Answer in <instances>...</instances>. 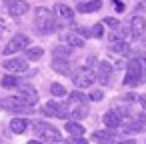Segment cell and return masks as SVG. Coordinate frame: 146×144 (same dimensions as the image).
Instances as JSON below:
<instances>
[{
	"label": "cell",
	"instance_id": "1",
	"mask_svg": "<svg viewBox=\"0 0 146 144\" xmlns=\"http://www.w3.org/2000/svg\"><path fill=\"white\" fill-rule=\"evenodd\" d=\"M146 82V56H134L126 64L124 86H138Z\"/></svg>",
	"mask_w": 146,
	"mask_h": 144
},
{
	"label": "cell",
	"instance_id": "2",
	"mask_svg": "<svg viewBox=\"0 0 146 144\" xmlns=\"http://www.w3.org/2000/svg\"><path fill=\"white\" fill-rule=\"evenodd\" d=\"M34 26L40 34H50L54 30H58V22H56V14L44 6H38L34 10Z\"/></svg>",
	"mask_w": 146,
	"mask_h": 144
},
{
	"label": "cell",
	"instance_id": "3",
	"mask_svg": "<svg viewBox=\"0 0 146 144\" xmlns=\"http://www.w3.org/2000/svg\"><path fill=\"white\" fill-rule=\"evenodd\" d=\"M32 128H34V134H36L42 142H46V144L62 142L60 130H56L52 124H48V122H44V120H36V122L32 124Z\"/></svg>",
	"mask_w": 146,
	"mask_h": 144
},
{
	"label": "cell",
	"instance_id": "4",
	"mask_svg": "<svg viewBox=\"0 0 146 144\" xmlns=\"http://www.w3.org/2000/svg\"><path fill=\"white\" fill-rule=\"evenodd\" d=\"M96 80H98L96 72H94V70H90L88 66L76 68V70L72 72V82H74V86H76V88H90Z\"/></svg>",
	"mask_w": 146,
	"mask_h": 144
},
{
	"label": "cell",
	"instance_id": "5",
	"mask_svg": "<svg viewBox=\"0 0 146 144\" xmlns=\"http://www.w3.org/2000/svg\"><path fill=\"white\" fill-rule=\"evenodd\" d=\"M0 108L8 110V112H30L32 106L28 102H24L20 96H6V98H0Z\"/></svg>",
	"mask_w": 146,
	"mask_h": 144
},
{
	"label": "cell",
	"instance_id": "6",
	"mask_svg": "<svg viewBox=\"0 0 146 144\" xmlns=\"http://www.w3.org/2000/svg\"><path fill=\"white\" fill-rule=\"evenodd\" d=\"M28 44H30V38H28L26 34H14L12 40H8V44H6V48H4V54L10 56V54L20 52V50H28V48H30Z\"/></svg>",
	"mask_w": 146,
	"mask_h": 144
},
{
	"label": "cell",
	"instance_id": "7",
	"mask_svg": "<svg viewBox=\"0 0 146 144\" xmlns=\"http://www.w3.org/2000/svg\"><path fill=\"white\" fill-rule=\"evenodd\" d=\"M42 112L46 116H54V118H68V104L50 100V102H46L42 106Z\"/></svg>",
	"mask_w": 146,
	"mask_h": 144
},
{
	"label": "cell",
	"instance_id": "8",
	"mask_svg": "<svg viewBox=\"0 0 146 144\" xmlns=\"http://www.w3.org/2000/svg\"><path fill=\"white\" fill-rule=\"evenodd\" d=\"M4 6L8 10L10 16H24L28 10H30V4L26 2V0H4Z\"/></svg>",
	"mask_w": 146,
	"mask_h": 144
},
{
	"label": "cell",
	"instance_id": "9",
	"mask_svg": "<svg viewBox=\"0 0 146 144\" xmlns=\"http://www.w3.org/2000/svg\"><path fill=\"white\" fill-rule=\"evenodd\" d=\"M112 72H114V66L108 62V60H102L98 62V70H96V76H98V82L102 86H108L112 82Z\"/></svg>",
	"mask_w": 146,
	"mask_h": 144
},
{
	"label": "cell",
	"instance_id": "10",
	"mask_svg": "<svg viewBox=\"0 0 146 144\" xmlns=\"http://www.w3.org/2000/svg\"><path fill=\"white\" fill-rule=\"evenodd\" d=\"M54 14H56V18H58L62 24H74V10H72L68 4L58 2V4L54 6Z\"/></svg>",
	"mask_w": 146,
	"mask_h": 144
},
{
	"label": "cell",
	"instance_id": "11",
	"mask_svg": "<svg viewBox=\"0 0 146 144\" xmlns=\"http://www.w3.org/2000/svg\"><path fill=\"white\" fill-rule=\"evenodd\" d=\"M144 128H146V114H138V116L130 118V120L122 126V130H124L126 134H132V132H142Z\"/></svg>",
	"mask_w": 146,
	"mask_h": 144
},
{
	"label": "cell",
	"instance_id": "12",
	"mask_svg": "<svg viewBox=\"0 0 146 144\" xmlns=\"http://www.w3.org/2000/svg\"><path fill=\"white\" fill-rule=\"evenodd\" d=\"M128 30H130V36L132 38H142V34L146 32V20L142 16H132L130 18V24H128Z\"/></svg>",
	"mask_w": 146,
	"mask_h": 144
},
{
	"label": "cell",
	"instance_id": "13",
	"mask_svg": "<svg viewBox=\"0 0 146 144\" xmlns=\"http://www.w3.org/2000/svg\"><path fill=\"white\" fill-rule=\"evenodd\" d=\"M18 96H20L24 102H28L30 106H34V104L38 102V92H36V88H32V86H28V84L18 86Z\"/></svg>",
	"mask_w": 146,
	"mask_h": 144
},
{
	"label": "cell",
	"instance_id": "14",
	"mask_svg": "<svg viewBox=\"0 0 146 144\" xmlns=\"http://www.w3.org/2000/svg\"><path fill=\"white\" fill-rule=\"evenodd\" d=\"M102 120H104V124H106L108 128H122V126L126 124V120H124V118H122L114 108H112V110H108V112L102 116Z\"/></svg>",
	"mask_w": 146,
	"mask_h": 144
},
{
	"label": "cell",
	"instance_id": "15",
	"mask_svg": "<svg viewBox=\"0 0 146 144\" xmlns=\"http://www.w3.org/2000/svg\"><path fill=\"white\" fill-rule=\"evenodd\" d=\"M26 60H22V58H8V60H4V68L8 70V72H12V74H18V72H26Z\"/></svg>",
	"mask_w": 146,
	"mask_h": 144
},
{
	"label": "cell",
	"instance_id": "16",
	"mask_svg": "<svg viewBox=\"0 0 146 144\" xmlns=\"http://www.w3.org/2000/svg\"><path fill=\"white\" fill-rule=\"evenodd\" d=\"M62 40H64V44L70 46V48H82V46L86 44L84 38H82L78 32H66V34H62Z\"/></svg>",
	"mask_w": 146,
	"mask_h": 144
},
{
	"label": "cell",
	"instance_id": "17",
	"mask_svg": "<svg viewBox=\"0 0 146 144\" xmlns=\"http://www.w3.org/2000/svg\"><path fill=\"white\" fill-rule=\"evenodd\" d=\"M52 70L56 72V74H72V64H70V60H52Z\"/></svg>",
	"mask_w": 146,
	"mask_h": 144
},
{
	"label": "cell",
	"instance_id": "18",
	"mask_svg": "<svg viewBox=\"0 0 146 144\" xmlns=\"http://www.w3.org/2000/svg\"><path fill=\"white\" fill-rule=\"evenodd\" d=\"M100 8H102V0H90V2L78 4V12H82V14H90V12H96Z\"/></svg>",
	"mask_w": 146,
	"mask_h": 144
},
{
	"label": "cell",
	"instance_id": "19",
	"mask_svg": "<svg viewBox=\"0 0 146 144\" xmlns=\"http://www.w3.org/2000/svg\"><path fill=\"white\" fill-rule=\"evenodd\" d=\"M92 136L98 144H114V134L110 130H96Z\"/></svg>",
	"mask_w": 146,
	"mask_h": 144
},
{
	"label": "cell",
	"instance_id": "20",
	"mask_svg": "<svg viewBox=\"0 0 146 144\" xmlns=\"http://www.w3.org/2000/svg\"><path fill=\"white\" fill-rule=\"evenodd\" d=\"M64 128H66V132H68L70 136H82V134H84V126H82L78 120H68V122L64 124Z\"/></svg>",
	"mask_w": 146,
	"mask_h": 144
},
{
	"label": "cell",
	"instance_id": "21",
	"mask_svg": "<svg viewBox=\"0 0 146 144\" xmlns=\"http://www.w3.org/2000/svg\"><path fill=\"white\" fill-rule=\"evenodd\" d=\"M110 50H112L114 54H122V56H126V54L130 52V46H128L126 40H114V42L110 44Z\"/></svg>",
	"mask_w": 146,
	"mask_h": 144
},
{
	"label": "cell",
	"instance_id": "22",
	"mask_svg": "<svg viewBox=\"0 0 146 144\" xmlns=\"http://www.w3.org/2000/svg\"><path fill=\"white\" fill-rule=\"evenodd\" d=\"M70 56H72V48L70 46L60 44V46L54 48V58L56 60H70Z\"/></svg>",
	"mask_w": 146,
	"mask_h": 144
},
{
	"label": "cell",
	"instance_id": "23",
	"mask_svg": "<svg viewBox=\"0 0 146 144\" xmlns=\"http://www.w3.org/2000/svg\"><path fill=\"white\" fill-rule=\"evenodd\" d=\"M26 128H28V120L26 118H14V120H10V130L14 134H22V132H26Z\"/></svg>",
	"mask_w": 146,
	"mask_h": 144
},
{
	"label": "cell",
	"instance_id": "24",
	"mask_svg": "<svg viewBox=\"0 0 146 144\" xmlns=\"http://www.w3.org/2000/svg\"><path fill=\"white\" fill-rule=\"evenodd\" d=\"M124 102H136V106L146 108V96H144V94H134V92H130V94L124 96Z\"/></svg>",
	"mask_w": 146,
	"mask_h": 144
},
{
	"label": "cell",
	"instance_id": "25",
	"mask_svg": "<svg viewBox=\"0 0 146 144\" xmlns=\"http://www.w3.org/2000/svg\"><path fill=\"white\" fill-rule=\"evenodd\" d=\"M88 98H90V96H86V94H84V92H80V90H74V92L70 94V102H72V104H76V106L88 104Z\"/></svg>",
	"mask_w": 146,
	"mask_h": 144
},
{
	"label": "cell",
	"instance_id": "26",
	"mask_svg": "<svg viewBox=\"0 0 146 144\" xmlns=\"http://www.w3.org/2000/svg\"><path fill=\"white\" fill-rule=\"evenodd\" d=\"M42 56H44V50H42L40 46H30V48L26 50V58H28V60H32V62L40 60Z\"/></svg>",
	"mask_w": 146,
	"mask_h": 144
},
{
	"label": "cell",
	"instance_id": "27",
	"mask_svg": "<svg viewBox=\"0 0 146 144\" xmlns=\"http://www.w3.org/2000/svg\"><path fill=\"white\" fill-rule=\"evenodd\" d=\"M2 86H4V88H18V86H22V84H20V80H18L16 74H12V76L8 74V76L2 78Z\"/></svg>",
	"mask_w": 146,
	"mask_h": 144
},
{
	"label": "cell",
	"instance_id": "28",
	"mask_svg": "<svg viewBox=\"0 0 146 144\" xmlns=\"http://www.w3.org/2000/svg\"><path fill=\"white\" fill-rule=\"evenodd\" d=\"M86 114H88V104L76 106V108H74V112H72V120H82Z\"/></svg>",
	"mask_w": 146,
	"mask_h": 144
},
{
	"label": "cell",
	"instance_id": "29",
	"mask_svg": "<svg viewBox=\"0 0 146 144\" xmlns=\"http://www.w3.org/2000/svg\"><path fill=\"white\" fill-rule=\"evenodd\" d=\"M50 94H52V96H58V98H62V96H66V88H64L62 84L54 82V84H50Z\"/></svg>",
	"mask_w": 146,
	"mask_h": 144
},
{
	"label": "cell",
	"instance_id": "30",
	"mask_svg": "<svg viewBox=\"0 0 146 144\" xmlns=\"http://www.w3.org/2000/svg\"><path fill=\"white\" fill-rule=\"evenodd\" d=\"M102 24H106L108 28H112V30H120V22L116 20V18H104L102 20Z\"/></svg>",
	"mask_w": 146,
	"mask_h": 144
},
{
	"label": "cell",
	"instance_id": "31",
	"mask_svg": "<svg viewBox=\"0 0 146 144\" xmlns=\"http://www.w3.org/2000/svg\"><path fill=\"white\" fill-rule=\"evenodd\" d=\"M64 144H88L82 136H70V138H66L64 140Z\"/></svg>",
	"mask_w": 146,
	"mask_h": 144
},
{
	"label": "cell",
	"instance_id": "32",
	"mask_svg": "<svg viewBox=\"0 0 146 144\" xmlns=\"http://www.w3.org/2000/svg\"><path fill=\"white\" fill-rule=\"evenodd\" d=\"M90 100H102V90H92L90 92Z\"/></svg>",
	"mask_w": 146,
	"mask_h": 144
},
{
	"label": "cell",
	"instance_id": "33",
	"mask_svg": "<svg viewBox=\"0 0 146 144\" xmlns=\"http://www.w3.org/2000/svg\"><path fill=\"white\" fill-rule=\"evenodd\" d=\"M102 26H104L102 22H100V24H96V26L92 28V34H94V36H102Z\"/></svg>",
	"mask_w": 146,
	"mask_h": 144
},
{
	"label": "cell",
	"instance_id": "34",
	"mask_svg": "<svg viewBox=\"0 0 146 144\" xmlns=\"http://www.w3.org/2000/svg\"><path fill=\"white\" fill-rule=\"evenodd\" d=\"M114 4H116V10H118V12H124V10H126V8H124V4L120 2V0H114Z\"/></svg>",
	"mask_w": 146,
	"mask_h": 144
},
{
	"label": "cell",
	"instance_id": "35",
	"mask_svg": "<svg viewBox=\"0 0 146 144\" xmlns=\"http://www.w3.org/2000/svg\"><path fill=\"white\" fill-rule=\"evenodd\" d=\"M136 10H142V12H144V10H146V2H138V6H136Z\"/></svg>",
	"mask_w": 146,
	"mask_h": 144
},
{
	"label": "cell",
	"instance_id": "36",
	"mask_svg": "<svg viewBox=\"0 0 146 144\" xmlns=\"http://www.w3.org/2000/svg\"><path fill=\"white\" fill-rule=\"evenodd\" d=\"M86 64H88V66H92V64H96V58H94V56H90V58H88V62H86Z\"/></svg>",
	"mask_w": 146,
	"mask_h": 144
},
{
	"label": "cell",
	"instance_id": "37",
	"mask_svg": "<svg viewBox=\"0 0 146 144\" xmlns=\"http://www.w3.org/2000/svg\"><path fill=\"white\" fill-rule=\"evenodd\" d=\"M26 144H46V142H42V140H30V142H26Z\"/></svg>",
	"mask_w": 146,
	"mask_h": 144
},
{
	"label": "cell",
	"instance_id": "38",
	"mask_svg": "<svg viewBox=\"0 0 146 144\" xmlns=\"http://www.w3.org/2000/svg\"><path fill=\"white\" fill-rule=\"evenodd\" d=\"M118 144H136V140L130 138V140H124V142H118Z\"/></svg>",
	"mask_w": 146,
	"mask_h": 144
}]
</instances>
